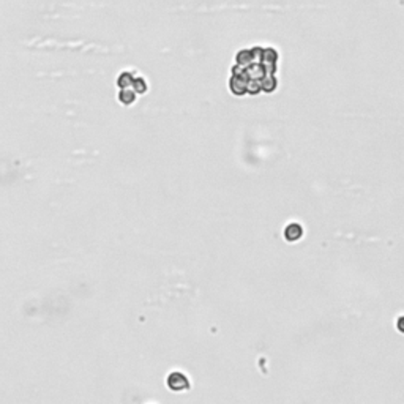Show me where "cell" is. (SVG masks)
<instances>
[{
  "label": "cell",
  "mask_w": 404,
  "mask_h": 404,
  "mask_svg": "<svg viewBox=\"0 0 404 404\" xmlns=\"http://www.w3.org/2000/svg\"><path fill=\"white\" fill-rule=\"evenodd\" d=\"M167 385H169L171 390H174V392H185V390H190V387H191L188 378H186L185 374H182V373L169 374Z\"/></svg>",
  "instance_id": "obj_2"
},
{
  "label": "cell",
  "mask_w": 404,
  "mask_h": 404,
  "mask_svg": "<svg viewBox=\"0 0 404 404\" xmlns=\"http://www.w3.org/2000/svg\"><path fill=\"white\" fill-rule=\"evenodd\" d=\"M305 235V229L300 223H289L283 229V237L287 243H295L303 239Z\"/></svg>",
  "instance_id": "obj_3"
},
{
  "label": "cell",
  "mask_w": 404,
  "mask_h": 404,
  "mask_svg": "<svg viewBox=\"0 0 404 404\" xmlns=\"http://www.w3.org/2000/svg\"><path fill=\"white\" fill-rule=\"evenodd\" d=\"M396 330L399 331V333H402V335H404V314H402V316H399L398 319H396Z\"/></svg>",
  "instance_id": "obj_4"
},
{
  "label": "cell",
  "mask_w": 404,
  "mask_h": 404,
  "mask_svg": "<svg viewBox=\"0 0 404 404\" xmlns=\"http://www.w3.org/2000/svg\"><path fill=\"white\" fill-rule=\"evenodd\" d=\"M280 54L275 48L253 46L240 49L235 55L232 75L229 79L230 93L235 96L272 93L278 87L277 70Z\"/></svg>",
  "instance_id": "obj_1"
}]
</instances>
